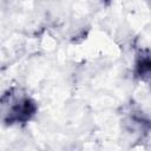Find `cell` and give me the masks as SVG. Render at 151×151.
Returning <instances> with one entry per match:
<instances>
[{"label":"cell","mask_w":151,"mask_h":151,"mask_svg":"<svg viewBox=\"0 0 151 151\" xmlns=\"http://www.w3.org/2000/svg\"><path fill=\"white\" fill-rule=\"evenodd\" d=\"M1 107L2 122L6 125L25 124L34 117L38 110L35 101L18 88H11L4 93Z\"/></svg>","instance_id":"cell-1"},{"label":"cell","mask_w":151,"mask_h":151,"mask_svg":"<svg viewBox=\"0 0 151 151\" xmlns=\"http://www.w3.org/2000/svg\"><path fill=\"white\" fill-rule=\"evenodd\" d=\"M124 125L126 129L131 132L138 131V133H147L151 129V120L147 119L143 112L137 111V110H131L129 114H126L124 119Z\"/></svg>","instance_id":"cell-3"},{"label":"cell","mask_w":151,"mask_h":151,"mask_svg":"<svg viewBox=\"0 0 151 151\" xmlns=\"http://www.w3.org/2000/svg\"><path fill=\"white\" fill-rule=\"evenodd\" d=\"M134 76L143 83H146L151 87V52L149 50H142L136 58Z\"/></svg>","instance_id":"cell-2"}]
</instances>
